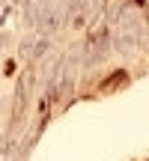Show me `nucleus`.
<instances>
[{
  "label": "nucleus",
  "mask_w": 149,
  "mask_h": 161,
  "mask_svg": "<svg viewBox=\"0 0 149 161\" xmlns=\"http://www.w3.org/2000/svg\"><path fill=\"white\" fill-rule=\"evenodd\" d=\"M80 54H84V60H80L84 66H92V63L108 60V54H110V33L108 30L92 33L90 39H86V45H80Z\"/></svg>",
  "instance_id": "obj_1"
},
{
  "label": "nucleus",
  "mask_w": 149,
  "mask_h": 161,
  "mask_svg": "<svg viewBox=\"0 0 149 161\" xmlns=\"http://www.w3.org/2000/svg\"><path fill=\"white\" fill-rule=\"evenodd\" d=\"M63 3H51L48 6V12H42V18H39V30H42V36H51V33H57L60 30V24H63Z\"/></svg>",
  "instance_id": "obj_2"
},
{
  "label": "nucleus",
  "mask_w": 149,
  "mask_h": 161,
  "mask_svg": "<svg viewBox=\"0 0 149 161\" xmlns=\"http://www.w3.org/2000/svg\"><path fill=\"white\" fill-rule=\"evenodd\" d=\"M45 51H48V39L42 36V39L36 42L33 48H30V57H33V60H42V54H45Z\"/></svg>",
  "instance_id": "obj_3"
}]
</instances>
